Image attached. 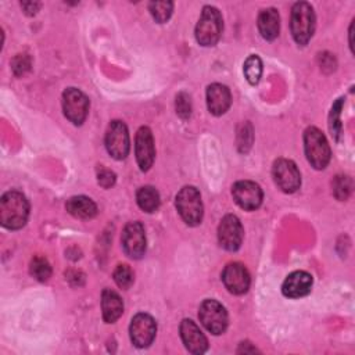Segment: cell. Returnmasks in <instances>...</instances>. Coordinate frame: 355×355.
Listing matches in <instances>:
<instances>
[{
	"label": "cell",
	"mask_w": 355,
	"mask_h": 355,
	"mask_svg": "<svg viewBox=\"0 0 355 355\" xmlns=\"http://www.w3.org/2000/svg\"><path fill=\"white\" fill-rule=\"evenodd\" d=\"M115 182H116V175L111 169L104 168V166L97 168V183L101 187L110 189L115 184Z\"/></svg>",
	"instance_id": "30"
},
{
	"label": "cell",
	"mask_w": 355,
	"mask_h": 355,
	"mask_svg": "<svg viewBox=\"0 0 355 355\" xmlns=\"http://www.w3.org/2000/svg\"><path fill=\"white\" fill-rule=\"evenodd\" d=\"M343 107H344V98L340 97L333 103L330 114H329V129L336 140L340 139L341 132H343V123H341Z\"/></svg>",
	"instance_id": "24"
},
{
	"label": "cell",
	"mask_w": 355,
	"mask_h": 355,
	"mask_svg": "<svg viewBox=\"0 0 355 355\" xmlns=\"http://www.w3.org/2000/svg\"><path fill=\"white\" fill-rule=\"evenodd\" d=\"M222 31L223 18L219 10L212 6H205L194 29L196 40L204 47L215 46L220 39Z\"/></svg>",
	"instance_id": "2"
},
{
	"label": "cell",
	"mask_w": 355,
	"mask_h": 355,
	"mask_svg": "<svg viewBox=\"0 0 355 355\" xmlns=\"http://www.w3.org/2000/svg\"><path fill=\"white\" fill-rule=\"evenodd\" d=\"M29 273L39 282H47L51 276V266L42 255H35L29 263Z\"/></svg>",
	"instance_id": "25"
},
{
	"label": "cell",
	"mask_w": 355,
	"mask_h": 355,
	"mask_svg": "<svg viewBox=\"0 0 355 355\" xmlns=\"http://www.w3.org/2000/svg\"><path fill=\"white\" fill-rule=\"evenodd\" d=\"M222 282L229 293L240 295L247 293L251 279L245 266L240 262H230L222 272Z\"/></svg>",
	"instance_id": "15"
},
{
	"label": "cell",
	"mask_w": 355,
	"mask_h": 355,
	"mask_svg": "<svg viewBox=\"0 0 355 355\" xmlns=\"http://www.w3.org/2000/svg\"><path fill=\"white\" fill-rule=\"evenodd\" d=\"M101 311L105 323L116 322L123 313V302L118 293L111 288H105L101 293Z\"/></svg>",
	"instance_id": "20"
},
{
	"label": "cell",
	"mask_w": 355,
	"mask_h": 355,
	"mask_svg": "<svg viewBox=\"0 0 355 355\" xmlns=\"http://www.w3.org/2000/svg\"><path fill=\"white\" fill-rule=\"evenodd\" d=\"M331 187L334 197L340 201H345L352 193V179L347 175H337L331 182Z\"/></svg>",
	"instance_id": "26"
},
{
	"label": "cell",
	"mask_w": 355,
	"mask_h": 355,
	"mask_svg": "<svg viewBox=\"0 0 355 355\" xmlns=\"http://www.w3.org/2000/svg\"><path fill=\"white\" fill-rule=\"evenodd\" d=\"M136 201L144 212H155L159 207V193L153 186H143L136 193Z\"/></svg>",
	"instance_id": "22"
},
{
	"label": "cell",
	"mask_w": 355,
	"mask_h": 355,
	"mask_svg": "<svg viewBox=\"0 0 355 355\" xmlns=\"http://www.w3.org/2000/svg\"><path fill=\"white\" fill-rule=\"evenodd\" d=\"M67 211L79 219H90L97 215V205L86 196H73L65 204Z\"/></svg>",
	"instance_id": "21"
},
{
	"label": "cell",
	"mask_w": 355,
	"mask_h": 355,
	"mask_svg": "<svg viewBox=\"0 0 355 355\" xmlns=\"http://www.w3.org/2000/svg\"><path fill=\"white\" fill-rule=\"evenodd\" d=\"M40 6L42 4L36 3V1H24V3H21V7H22V10L26 15H35L39 11Z\"/></svg>",
	"instance_id": "32"
},
{
	"label": "cell",
	"mask_w": 355,
	"mask_h": 355,
	"mask_svg": "<svg viewBox=\"0 0 355 355\" xmlns=\"http://www.w3.org/2000/svg\"><path fill=\"white\" fill-rule=\"evenodd\" d=\"M12 71L17 76L24 75L31 68V58L26 54H17L11 62Z\"/></svg>",
	"instance_id": "31"
},
{
	"label": "cell",
	"mask_w": 355,
	"mask_h": 355,
	"mask_svg": "<svg viewBox=\"0 0 355 355\" xmlns=\"http://www.w3.org/2000/svg\"><path fill=\"white\" fill-rule=\"evenodd\" d=\"M244 76L250 85H257L262 75V61L258 55L251 54L245 58L243 65Z\"/></svg>",
	"instance_id": "23"
},
{
	"label": "cell",
	"mask_w": 355,
	"mask_h": 355,
	"mask_svg": "<svg viewBox=\"0 0 355 355\" xmlns=\"http://www.w3.org/2000/svg\"><path fill=\"white\" fill-rule=\"evenodd\" d=\"M312 284H313L312 275H309L305 270H295L284 279L282 284V293L288 298L305 297L311 293Z\"/></svg>",
	"instance_id": "17"
},
{
	"label": "cell",
	"mask_w": 355,
	"mask_h": 355,
	"mask_svg": "<svg viewBox=\"0 0 355 355\" xmlns=\"http://www.w3.org/2000/svg\"><path fill=\"white\" fill-rule=\"evenodd\" d=\"M112 277H114V282L116 283V286L123 288V290H128L133 284V280H135L132 269L125 263L118 265L115 268V270L112 273Z\"/></svg>",
	"instance_id": "28"
},
{
	"label": "cell",
	"mask_w": 355,
	"mask_h": 355,
	"mask_svg": "<svg viewBox=\"0 0 355 355\" xmlns=\"http://www.w3.org/2000/svg\"><path fill=\"white\" fill-rule=\"evenodd\" d=\"M272 176L276 186L287 194L297 191L301 186V173L295 162H293L291 159H287V158L276 159L272 166Z\"/></svg>",
	"instance_id": "7"
},
{
	"label": "cell",
	"mask_w": 355,
	"mask_h": 355,
	"mask_svg": "<svg viewBox=\"0 0 355 355\" xmlns=\"http://www.w3.org/2000/svg\"><path fill=\"white\" fill-rule=\"evenodd\" d=\"M176 209L189 226H197L202 220V201L200 191L194 186H184L176 194Z\"/></svg>",
	"instance_id": "5"
},
{
	"label": "cell",
	"mask_w": 355,
	"mask_h": 355,
	"mask_svg": "<svg viewBox=\"0 0 355 355\" xmlns=\"http://www.w3.org/2000/svg\"><path fill=\"white\" fill-rule=\"evenodd\" d=\"M180 337L186 349L191 354H204L208 349V340L191 319L180 322Z\"/></svg>",
	"instance_id": "16"
},
{
	"label": "cell",
	"mask_w": 355,
	"mask_h": 355,
	"mask_svg": "<svg viewBox=\"0 0 355 355\" xmlns=\"http://www.w3.org/2000/svg\"><path fill=\"white\" fill-rule=\"evenodd\" d=\"M157 323L148 313H137L132 318L129 326L130 340L137 348H147L155 338Z\"/></svg>",
	"instance_id": "12"
},
{
	"label": "cell",
	"mask_w": 355,
	"mask_h": 355,
	"mask_svg": "<svg viewBox=\"0 0 355 355\" xmlns=\"http://www.w3.org/2000/svg\"><path fill=\"white\" fill-rule=\"evenodd\" d=\"M352 28H354V24H351V26H349V47L354 51V46H352Z\"/></svg>",
	"instance_id": "34"
},
{
	"label": "cell",
	"mask_w": 355,
	"mask_h": 355,
	"mask_svg": "<svg viewBox=\"0 0 355 355\" xmlns=\"http://www.w3.org/2000/svg\"><path fill=\"white\" fill-rule=\"evenodd\" d=\"M250 345V343L248 341H245L244 344L241 343L240 344V348L237 349V352L240 354V352H258V349L255 348V347H248Z\"/></svg>",
	"instance_id": "33"
},
{
	"label": "cell",
	"mask_w": 355,
	"mask_h": 355,
	"mask_svg": "<svg viewBox=\"0 0 355 355\" xmlns=\"http://www.w3.org/2000/svg\"><path fill=\"white\" fill-rule=\"evenodd\" d=\"M135 154L136 161L140 171L146 172L153 166L155 158V147H154V137L151 129L147 126L139 128L135 139Z\"/></svg>",
	"instance_id": "14"
},
{
	"label": "cell",
	"mask_w": 355,
	"mask_h": 355,
	"mask_svg": "<svg viewBox=\"0 0 355 355\" xmlns=\"http://www.w3.org/2000/svg\"><path fill=\"white\" fill-rule=\"evenodd\" d=\"M62 111L73 125H82L89 112V98L76 87H68L62 93Z\"/></svg>",
	"instance_id": "8"
},
{
	"label": "cell",
	"mask_w": 355,
	"mask_h": 355,
	"mask_svg": "<svg viewBox=\"0 0 355 355\" xmlns=\"http://www.w3.org/2000/svg\"><path fill=\"white\" fill-rule=\"evenodd\" d=\"M257 25L261 36L265 40H275L280 31V17L277 10L273 7L262 10L258 15Z\"/></svg>",
	"instance_id": "19"
},
{
	"label": "cell",
	"mask_w": 355,
	"mask_h": 355,
	"mask_svg": "<svg viewBox=\"0 0 355 355\" xmlns=\"http://www.w3.org/2000/svg\"><path fill=\"white\" fill-rule=\"evenodd\" d=\"M175 107H176V114L182 119L190 118V115H191V100H190V96L187 93H184V92L178 93Z\"/></svg>",
	"instance_id": "29"
},
{
	"label": "cell",
	"mask_w": 355,
	"mask_h": 355,
	"mask_svg": "<svg viewBox=\"0 0 355 355\" xmlns=\"http://www.w3.org/2000/svg\"><path fill=\"white\" fill-rule=\"evenodd\" d=\"M198 318L202 326L212 334L219 336L227 329V312L216 300H205L198 308Z\"/></svg>",
	"instance_id": "6"
},
{
	"label": "cell",
	"mask_w": 355,
	"mask_h": 355,
	"mask_svg": "<svg viewBox=\"0 0 355 355\" xmlns=\"http://www.w3.org/2000/svg\"><path fill=\"white\" fill-rule=\"evenodd\" d=\"M29 216V202L18 190H10L0 200V222L6 229L18 230L25 226Z\"/></svg>",
	"instance_id": "1"
},
{
	"label": "cell",
	"mask_w": 355,
	"mask_h": 355,
	"mask_svg": "<svg viewBox=\"0 0 355 355\" xmlns=\"http://www.w3.org/2000/svg\"><path fill=\"white\" fill-rule=\"evenodd\" d=\"M121 243L125 254L132 259H139L144 255L147 241H146V232L140 222H129L121 236Z\"/></svg>",
	"instance_id": "11"
},
{
	"label": "cell",
	"mask_w": 355,
	"mask_h": 355,
	"mask_svg": "<svg viewBox=\"0 0 355 355\" xmlns=\"http://www.w3.org/2000/svg\"><path fill=\"white\" fill-rule=\"evenodd\" d=\"M243 237L244 230L240 219L233 214L225 215L218 226L219 245L226 251H237L243 243Z\"/></svg>",
	"instance_id": "10"
},
{
	"label": "cell",
	"mask_w": 355,
	"mask_h": 355,
	"mask_svg": "<svg viewBox=\"0 0 355 355\" xmlns=\"http://www.w3.org/2000/svg\"><path fill=\"white\" fill-rule=\"evenodd\" d=\"M232 104V94L227 86L222 83H211L207 87V107L208 111L215 115H223Z\"/></svg>",
	"instance_id": "18"
},
{
	"label": "cell",
	"mask_w": 355,
	"mask_h": 355,
	"mask_svg": "<svg viewBox=\"0 0 355 355\" xmlns=\"http://www.w3.org/2000/svg\"><path fill=\"white\" fill-rule=\"evenodd\" d=\"M304 150L308 162L315 169H324L331 158V151L326 136L315 126H309L304 132Z\"/></svg>",
	"instance_id": "3"
},
{
	"label": "cell",
	"mask_w": 355,
	"mask_h": 355,
	"mask_svg": "<svg viewBox=\"0 0 355 355\" xmlns=\"http://www.w3.org/2000/svg\"><path fill=\"white\" fill-rule=\"evenodd\" d=\"M148 11L153 15V18L158 24L166 22L173 11V3L172 1H151L148 4Z\"/></svg>",
	"instance_id": "27"
},
{
	"label": "cell",
	"mask_w": 355,
	"mask_h": 355,
	"mask_svg": "<svg viewBox=\"0 0 355 355\" xmlns=\"http://www.w3.org/2000/svg\"><path fill=\"white\" fill-rule=\"evenodd\" d=\"M105 148L115 159H123L129 154L130 140L126 125L122 121H112L105 132Z\"/></svg>",
	"instance_id": "9"
},
{
	"label": "cell",
	"mask_w": 355,
	"mask_h": 355,
	"mask_svg": "<svg viewBox=\"0 0 355 355\" xmlns=\"http://www.w3.org/2000/svg\"><path fill=\"white\" fill-rule=\"evenodd\" d=\"M291 35L297 44L305 46L315 32V12L309 3L298 1L291 8Z\"/></svg>",
	"instance_id": "4"
},
{
	"label": "cell",
	"mask_w": 355,
	"mask_h": 355,
	"mask_svg": "<svg viewBox=\"0 0 355 355\" xmlns=\"http://www.w3.org/2000/svg\"><path fill=\"white\" fill-rule=\"evenodd\" d=\"M234 202L244 211H254L262 204L263 193L258 183L251 180H239L232 187Z\"/></svg>",
	"instance_id": "13"
}]
</instances>
